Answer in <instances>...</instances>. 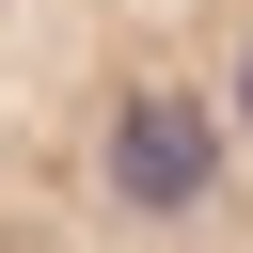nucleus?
Returning <instances> with one entry per match:
<instances>
[{
	"label": "nucleus",
	"instance_id": "obj_1",
	"mask_svg": "<svg viewBox=\"0 0 253 253\" xmlns=\"http://www.w3.org/2000/svg\"><path fill=\"white\" fill-rule=\"evenodd\" d=\"M0 253H253V0H0Z\"/></svg>",
	"mask_w": 253,
	"mask_h": 253
}]
</instances>
